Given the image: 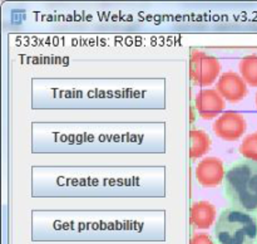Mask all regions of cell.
I'll use <instances>...</instances> for the list:
<instances>
[{"label": "cell", "instance_id": "cell-11", "mask_svg": "<svg viewBox=\"0 0 257 244\" xmlns=\"http://www.w3.org/2000/svg\"><path fill=\"white\" fill-rule=\"evenodd\" d=\"M240 153L246 160L257 161V132L251 133L243 138L240 146Z\"/></svg>", "mask_w": 257, "mask_h": 244}, {"label": "cell", "instance_id": "cell-10", "mask_svg": "<svg viewBox=\"0 0 257 244\" xmlns=\"http://www.w3.org/2000/svg\"><path fill=\"white\" fill-rule=\"evenodd\" d=\"M240 73L241 77L246 82V85L257 87V54L246 55L240 60Z\"/></svg>", "mask_w": 257, "mask_h": 244}, {"label": "cell", "instance_id": "cell-12", "mask_svg": "<svg viewBox=\"0 0 257 244\" xmlns=\"http://www.w3.org/2000/svg\"><path fill=\"white\" fill-rule=\"evenodd\" d=\"M190 244H216L215 239L211 238L208 234L206 233H198L191 238Z\"/></svg>", "mask_w": 257, "mask_h": 244}, {"label": "cell", "instance_id": "cell-13", "mask_svg": "<svg viewBox=\"0 0 257 244\" xmlns=\"http://www.w3.org/2000/svg\"><path fill=\"white\" fill-rule=\"evenodd\" d=\"M255 102H256V107H257V93H256V98H255Z\"/></svg>", "mask_w": 257, "mask_h": 244}, {"label": "cell", "instance_id": "cell-3", "mask_svg": "<svg viewBox=\"0 0 257 244\" xmlns=\"http://www.w3.org/2000/svg\"><path fill=\"white\" fill-rule=\"evenodd\" d=\"M221 73V62L202 50H192L190 55V79L195 86H211Z\"/></svg>", "mask_w": 257, "mask_h": 244}, {"label": "cell", "instance_id": "cell-2", "mask_svg": "<svg viewBox=\"0 0 257 244\" xmlns=\"http://www.w3.org/2000/svg\"><path fill=\"white\" fill-rule=\"evenodd\" d=\"M216 244H257V215L235 206L225 208L213 226Z\"/></svg>", "mask_w": 257, "mask_h": 244}, {"label": "cell", "instance_id": "cell-4", "mask_svg": "<svg viewBox=\"0 0 257 244\" xmlns=\"http://www.w3.org/2000/svg\"><path fill=\"white\" fill-rule=\"evenodd\" d=\"M247 123L238 112L228 111L222 113L213 123V131L220 138L226 141H236L245 133Z\"/></svg>", "mask_w": 257, "mask_h": 244}, {"label": "cell", "instance_id": "cell-8", "mask_svg": "<svg viewBox=\"0 0 257 244\" xmlns=\"http://www.w3.org/2000/svg\"><path fill=\"white\" fill-rule=\"evenodd\" d=\"M190 221L195 228L208 229L216 218V208L208 201H196L190 209Z\"/></svg>", "mask_w": 257, "mask_h": 244}, {"label": "cell", "instance_id": "cell-6", "mask_svg": "<svg viewBox=\"0 0 257 244\" xmlns=\"http://www.w3.org/2000/svg\"><path fill=\"white\" fill-rule=\"evenodd\" d=\"M216 91L230 102H240L247 95V85L241 75L235 72H226L218 79Z\"/></svg>", "mask_w": 257, "mask_h": 244}, {"label": "cell", "instance_id": "cell-9", "mask_svg": "<svg viewBox=\"0 0 257 244\" xmlns=\"http://www.w3.org/2000/svg\"><path fill=\"white\" fill-rule=\"evenodd\" d=\"M190 138H191V147H190V157L191 158H198L201 156L206 155L210 151L212 141H211L210 136L207 132L200 128H192L190 131Z\"/></svg>", "mask_w": 257, "mask_h": 244}, {"label": "cell", "instance_id": "cell-1", "mask_svg": "<svg viewBox=\"0 0 257 244\" xmlns=\"http://www.w3.org/2000/svg\"><path fill=\"white\" fill-rule=\"evenodd\" d=\"M223 193L235 208L257 214V161H235L226 169Z\"/></svg>", "mask_w": 257, "mask_h": 244}, {"label": "cell", "instance_id": "cell-5", "mask_svg": "<svg viewBox=\"0 0 257 244\" xmlns=\"http://www.w3.org/2000/svg\"><path fill=\"white\" fill-rule=\"evenodd\" d=\"M226 169L217 157H205L196 166L195 175L198 184L203 188H216L225 179Z\"/></svg>", "mask_w": 257, "mask_h": 244}, {"label": "cell", "instance_id": "cell-7", "mask_svg": "<svg viewBox=\"0 0 257 244\" xmlns=\"http://www.w3.org/2000/svg\"><path fill=\"white\" fill-rule=\"evenodd\" d=\"M195 106L201 118L211 120L221 113L225 108L223 97L216 90H203L197 93L195 98Z\"/></svg>", "mask_w": 257, "mask_h": 244}]
</instances>
